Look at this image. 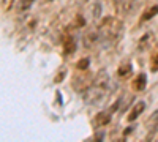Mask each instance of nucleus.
Returning <instances> with one entry per match:
<instances>
[{
    "instance_id": "nucleus-1",
    "label": "nucleus",
    "mask_w": 158,
    "mask_h": 142,
    "mask_svg": "<svg viewBox=\"0 0 158 142\" xmlns=\"http://www.w3.org/2000/svg\"><path fill=\"white\" fill-rule=\"evenodd\" d=\"M108 87H109V74L106 70H100L94 77V82L90 84V87L82 95L85 103H89V104H100L108 93Z\"/></svg>"
},
{
    "instance_id": "nucleus-11",
    "label": "nucleus",
    "mask_w": 158,
    "mask_h": 142,
    "mask_svg": "<svg viewBox=\"0 0 158 142\" xmlns=\"http://www.w3.org/2000/svg\"><path fill=\"white\" fill-rule=\"evenodd\" d=\"M155 14H158V5H153L150 6L146 13H144V16H142V21H150Z\"/></svg>"
},
{
    "instance_id": "nucleus-14",
    "label": "nucleus",
    "mask_w": 158,
    "mask_h": 142,
    "mask_svg": "<svg viewBox=\"0 0 158 142\" xmlns=\"http://www.w3.org/2000/svg\"><path fill=\"white\" fill-rule=\"evenodd\" d=\"M92 13H94V19H98L100 16H101V3L98 2H95V5H94V8H92Z\"/></svg>"
},
{
    "instance_id": "nucleus-7",
    "label": "nucleus",
    "mask_w": 158,
    "mask_h": 142,
    "mask_svg": "<svg viewBox=\"0 0 158 142\" xmlns=\"http://www.w3.org/2000/svg\"><path fill=\"white\" fill-rule=\"evenodd\" d=\"M109 122H111V112L104 111V112L97 114V117H95V120H94V125H95L97 128H101V126H106Z\"/></svg>"
},
{
    "instance_id": "nucleus-13",
    "label": "nucleus",
    "mask_w": 158,
    "mask_h": 142,
    "mask_svg": "<svg viewBox=\"0 0 158 142\" xmlns=\"http://www.w3.org/2000/svg\"><path fill=\"white\" fill-rule=\"evenodd\" d=\"M35 0H19V10L21 11H27L29 8H32Z\"/></svg>"
},
{
    "instance_id": "nucleus-18",
    "label": "nucleus",
    "mask_w": 158,
    "mask_h": 142,
    "mask_svg": "<svg viewBox=\"0 0 158 142\" xmlns=\"http://www.w3.org/2000/svg\"><path fill=\"white\" fill-rule=\"evenodd\" d=\"M13 2H15V0H2V5H3L2 8H3V11H10Z\"/></svg>"
},
{
    "instance_id": "nucleus-8",
    "label": "nucleus",
    "mask_w": 158,
    "mask_h": 142,
    "mask_svg": "<svg viewBox=\"0 0 158 142\" xmlns=\"http://www.w3.org/2000/svg\"><path fill=\"white\" fill-rule=\"evenodd\" d=\"M144 109H146V103H144V101H138L136 104L133 106V109H131V112H130V115H128V120H130V122L136 120L139 115L144 112Z\"/></svg>"
},
{
    "instance_id": "nucleus-4",
    "label": "nucleus",
    "mask_w": 158,
    "mask_h": 142,
    "mask_svg": "<svg viewBox=\"0 0 158 142\" xmlns=\"http://www.w3.org/2000/svg\"><path fill=\"white\" fill-rule=\"evenodd\" d=\"M82 43L87 49H92L95 47L98 43H101V35H100V30H90L89 33H85V36L82 38Z\"/></svg>"
},
{
    "instance_id": "nucleus-3",
    "label": "nucleus",
    "mask_w": 158,
    "mask_h": 142,
    "mask_svg": "<svg viewBox=\"0 0 158 142\" xmlns=\"http://www.w3.org/2000/svg\"><path fill=\"white\" fill-rule=\"evenodd\" d=\"M94 74H85V76H74L73 79V87L76 92H85L90 87V84L94 82Z\"/></svg>"
},
{
    "instance_id": "nucleus-6",
    "label": "nucleus",
    "mask_w": 158,
    "mask_h": 142,
    "mask_svg": "<svg viewBox=\"0 0 158 142\" xmlns=\"http://www.w3.org/2000/svg\"><path fill=\"white\" fill-rule=\"evenodd\" d=\"M63 52L65 55H73L76 52V38L74 36H67L63 41Z\"/></svg>"
},
{
    "instance_id": "nucleus-15",
    "label": "nucleus",
    "mask_w": 158,
    "mask_h": 142,
    "mask_svg": "<svg viewBox=\"0 0 158 142\" xmlns=\"http://www.w3.org/2000/svg\"><path fill=\"white\" fill-rule=\"evenodd\" d=\"M89 63H90V60L89 59H81V60H79L77 62V70H87L89 68Z\"/></svg>"
},
{
    "instance_id": "nucleus-16",
    "label": "nucleus",
    "mask_w": 158,
    "mask_h": 142,
    "mask_svg": "<svg viewBox=\"0 0 158 142\" xmlns=\"http://www.w3.org/2000/svg\"><path fill=\"white\" fill-rule=\"evenodd\" d=\"M65 76H67V70H65V68H62V70H60V73H59V74L56 76L54 82H56V84H60V82H62V81L65 79Z\"/></svg>"
},
{
    "instance_id": "nucleus-9",
    "label": "nucleus",
    "mask_w": 158,
    "mask_h": 142,
    "mask_svg": "<svg viewBox=\"0 0 158 142\" xmlns=\"http://www.w3.org/2000/svg\"><path fill=\"white\" fill-rule=\"evenodd\" d=\"M146 85H147V76L146 74H138L133 81V88L138 90V92H142V90H146Z\"/></svg>"
},
{
    "instance_id": "nucleus-2",
    "label": "nucleus",
    "mask_w": 158,
    "mask_h": 142,
    "mask_svg": "<svg viewBox=\"0 0 158 142\" xmlns=\"http://www.w3.org/2000/svg\"><path fill=\"white\" fill-rule=\"evenodd\" d=\"M100 35H101V43L104 44V47H109L114 43L118 41V38L122 36L123 32V22L118 21L117 18H104L103 22L100 24Z\"/></svg>"
},
{
    "instance_id": "nucleus-5",
    "label": "nucleus",
    "mask_w": 158,
    "mask_h": 142,
    "mask_svg": "<svg viewBox=\"0 0 158 142\" xmlns=\"http://www.w3.org/2000/svg\"><path fill=\"white\" fill-rule=\"evenodd\" d=\"M152 44H153V33L152 32H147V33H144L141 36V40L138 43V51H139V52H142V51L149 49Z\"/></svg>"
},
{
    "instance_id": "nucleus-19",
    "label": "nucleus",
    "mask_w": 158,
    "mask_h": 142,
    "mask_svg": "<svg viewBox=\"0 0 158 142\" xmlns=\"http://www.w3.org/2000/svg\"><path fill=\"white\" fill-rule=\"evenodd\" d=\"M82 2H87V0H82Z\"/></svg>"
},
{
    "instance_id": "nucleus-10",
    "label": "nucleus",
    "mask_w": 158,
    "mask_h": 142,
    "mask_svg": "<svg viewBox=\"0 0 158 142\" xmlns=\"http://www.w3.org/2000/svg\"><path fill=\"white\" fill-rule=\"evenodd\" d=\"M131 65L127 62V63H122L120 67H118V70H117V74H118V77H127V76H130V73H131Z\"/></svg>"
},
{
    "instance_id": "nucleus-17",
    "label": "nucleus",
    "mask_w": 158,
    "mask_h": 142,
    "mask_svg": "<svg viewBox=\"0 0 158 142\" xmlns=\"http://www.w3.org/2000/svg\"><path fill=\"white\" fill-rule=\"evenodd\" d=\"M150 68H152V71L155 73V71H158V54H155L153 57H152V62H150Z\"/></svg>"
},
{
    "instance_id": "nucleus-12",
    "label": "nucleus",
    "mask_w": 158,
    "mask_h": 142,
    "mask_svg": "<svg viewBox=\"0 0 158 142\" xmlns=\"http://www.w3.org/2000/svg\"><path fill=\"white\" fill-rule=\"evenodd\" d=\"M149 128H150V133H155L158 130V111L153 112V115L149 120Z\"/></svg>"
}]
</instances>
